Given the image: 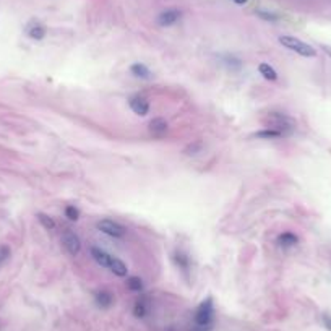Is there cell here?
<instances>
[{
    "mask_svg": "<svg viewBox=\"0 0 331 331\" xmlns=\"http://www.w3.org/2000/svg\"><path fill=\"white\" fill-rule=\"evenodd\" d=\"M148 127H150V133L154 136V138H162V136H166L167 130H169L167 122L162 119V117H156V119H153Z\"/></svg>",
    "mask_w": 331,
    "mask_h": 331,
    "instance_id": "52a82bcc",
    "label": "cell"
},
{
    "mask_svg": "<svg viewBox=\"0 0 331 331\" xmlns=\"http://www.w3.org/2000/svg\"><path fill=\"white\" fill-rule=\"evenodd\" d=\"M323 323H325V327L331 331V317L330 315H323Z\"/></svg>",
    "mask_w": 331,
    "mask_h": 331,
    "instance_id": "d4e9b609",
    "label": "cell"
},
{
    "mask_svg": "<svg viewBox=\"0 0 331 331\" xmlns=\"http://www.w3.org/2000/svg\"><path fill=\"white\" fill-rule=\"evenodd\" d=\"M192 331H211V325H206V327H201V325H197Z\"/></svg>",
    "mask_w": 331,
    "mask_h": 331,
    "instance_id": "cb8c5ba5",
    "label": "cell"
},
{
    "mask_svg": "<svg viewBox=\"0 0 331 331\" xmlns=\"http://www.w3.org/2000/svg\"><path fill=\"white\" fill-rule=\"evenodd\" d=\"M96 227H98L101 232L108 234V236L115 237V239L124 237L127 234V229L122 226V224L112 221V220H101V221H98V224H96Z\"/></svg>",
    "mask_w": 331,
    "mask_h": 331,
    "instance_id": "277c9868",
    "label": "cell"
},
{
    "mask_svg": "<svg viewBox=\"0 0 331 331\" xmlns=\"http://www.w3.org/2000/svg\"><path fill=\"white\" fill-rule=\"evenodd\" d=\"M10 257V250L7 247H0V265H2L5 260Z\"/></svg>",
    "mask_w": 331,
    "mask_h": 331,
    "instance_id": "603a6c76",
    "label": "cell"
},
{
    "mask_svg": "<svg viewBox=\"0 0 331 331\" xmlns=\"http://www.w3.org/2000/svg\"><path fill=\"white\" fill-rule=\"evenodd\" d=\"M94 300H96V305H98V307L109 309L112 302H114V297H112V294L108 291H99V292H96Z\"/></svg>",
    "mask_w": 331,
    "mask_h": 331,
    "instance_id": "30bf717a",
    "label": "cell"
},
{
    "mask_svg": "<svg viewBox=\"0 0 331 331\" xmlns=\"http://www.w3.org/2000/svg\"><path fill=\"white\" fill-rule=\"evenodd\" d=\"M133 315H135L136 318H143L145 315H146V302H145V299H138L135 302Z\"/></svg>",
    "mask_w": 331,
    "mask_h": 331,
    "instance_id": "ffe728a7",
    "label": "cell"
},
{
    "mask_svg": "<svg viewBox=\"0 0 331 331\" xmlns=\"http://www.w3.org/2000/svg\"><path fill=\"white\" fill-rule=\"evenodd\" d=\"M172 258H174L176 265H177V266H179L184 273H187L188 269H190V258H188L187 253L180 252V250H176V252H174V257H172Z\"/></svg>",
    "mask_w": 331,
    "mask_h": 331,
    "instance_id": "7c38bea8",
    "label": "cell"
},
{
    "mask_svg": "<svg viewBox=\"0 0 331 331\" xmlns=\"http://www.w3.org/2000/svg\"><path fill=\"white\" fill-rule=\"evenodd\" d=\"M129 106L130 109L140 117H145L148 112H150V103H148L143 96H132L129 99Z\"/></svg>",
    "mask_w": 331,
    "mask_h": 331,
    "instance_id": "8992f818",
    "label": "cell"
},
{
    "mask_svg": "<svg viewBox=\"0 0 331 331\" xmlns=\"http://www.w3.org/2000/svg\"><path fill=\"white\" fill-rule=\"evenodd\" d=\"M258 72L262 73L266 80H269V81H274V80L278 78L276 70H274L273 67H269L268 64H260V65H258Z\"/></svg>",
    "mask_w": 331,
    "mask_h": 331,
    "instance_id": "2e32d148",
    "label": "cell"
},
{
    "mask_svg": "<svg viewBox=\"0 0 331 331\" xmlns=\"http://www.w3.org/2000/svg\"><path fill=\"white\" fill-rule=\"evenodd\" d=\"M255 136H258V138H263V140H269V138H281L283 133H279L278 130H273V129H265V130L257 132Z\"/></svg>",
    "mask_w": 331,
    "mask_h": 331,
    "instance_id": "ac0fdd59",
    "label": "cell"
},
{
    "mask_svg": "<svg viewBox=\"0 0 331 331\" xmlns=\"http://www.w3.org/2000/svg\"><path fill=\"white\" fill-rule=\"evenodd\" d=\"M62 243L65 247V250H67L72 257H76L81 250V242H80V237L76 236V234L72 231V229H65L64 234H62Z\"/></svg>",
    "mask_w": 331,
    "mask_h": 331,
    "instance_id": "5b68a950",
    "label": "cell"
},
{
    "mask_svg": "<svg viewBox=\"0 0 331 331\" xmlns=\"http://www.w3.org/2000/svg\"><path fill=\"white\" fill-rule=\"evenodd\" d=\"M130 72L133 73L136 78H141V80H150L151 78V72H150V68L146 67V65H143V64H140V62H136V64H133L130 67Z\"/></svg>",
    "mask_w": 331,
    "mask_h": 331,
    "instance_id": "4fadbf2b",
    "label": "cell"
},
{
    "mask_svg": "<svg viewBox=\"0 0 331 331\" xmlns=\"http://www.w3.org/2000/svg\"><path fill=\"white\" fill-rule=\"evenodd\" d=\"M127 286H129L130 291L140 292L141 289H143V281H141V278H138V276H130L127 279Z\"/></svg>",
    "mask_w": 331,
    "mask_h": 331,
    "instance_id": "d6986e66",
    "label": "cell"
},
{
    "mask_svg": "<svg viewBox=\"0 0 331 331\" xmlns=\"http://www.w3.org/2000/svg\"><path fill=\"white\" fill-rule=\"evenodd\" d=\"M279 43H281L284 47L289 49V50H294V52H297L299 55H302V57H315L317 55V50H315L312 45L304 43V41H300L294 36H279Z\"/></svg>",
    "mask_w": 331,
    "mask_h": 331,
    "instance_id": "7a4b0ae2",
    "label": "cell"
},
{
    "mask_svg": "<svg viewBox=\"0 0 331 331\" xmlns=\"http://www.w3.org/2000/svg\"><path fill=\"white\" fill-rule=\"evenodd\" d=\"M265 124L268 125L266 129L278 130L279 133H283V136L291 135L295 130V127H297L292 117H289L287 114H281V112H269L265 117Z\"/></svg>",
    "mask_w": 331,
    "mask_h": 331,
    "instance_id": "6da1fadb",
    "label": "cell"
},
{
    "mask_svg": "<svg viewBox=\"0 0 331 331\" xmlns=\"http://www.w3.org/2000/svg\"><path fill=\"white\" fill-rule=\"evenodd\" d=\"M234 2H236L237 5H243V3L247 2V0H234Z\"/></svg>",
    "mask_w": 331,
    "mask_h": 331,
    "instance_id": "484cf974",
    "label": "cell"
},
{
    "mask_svg": "<svg viewBox=\"0 0 331 331\" xmlns=\"http://www.w3.org/2000/svg\"><path fill=\"white\" fill-rule=\"evenodd\" d=\"M91 257L94 258V262L101 265V266L104 268H109L110 266V262H112V255H109L108 252L101 250L98 247H91Z\"/></svg>",
    "mask_w": 331,
    "mask_h": 331,
    "instance_id": "9c48e42d",
    "label": "cell"
},
{
    "mask_svg": "<svg viewBox=\"0 0 331 331\" xmlns=\"http://www.w3.org/2000/svg\"><path fill=\"white\" fill-rule=\"evenodd\" d=\"M297 242H299V239L292 232H283L281 236L278 237L279 247H283V248H291L294 245H297Z\"/></svg>",
    "mask_w": 331,
    "mask_h": 331,
    "instance_id": "8fae6325",
    "label": "cell"
},
{
    "mask_svg": "<svg viewBox=\"0 0 331 331\" xmlns=\"http://www.w3.org/2000/svg\"><path fill=\"white\" fill-rule=\"evenodd\" d=\"M213 299L208 297L206 300L198 305L197 313H195V323L201 325V327H206V325H211L213 322Z\"/></svg>",
    "mask_w": 331,
    "mask_h": 331,
    "instance_id": "3957f363",
    "label": "cell"
},
{
    "mask_svg": "<svg viewBox=\"0 0 331 331\" xmlns=\"http://www.w3.org/2000/svg\"><path fill=\"white\" fill-rule=\"evenodd\" d=\"M258 17H260V18H263V20H268V22H276V20H278V15L263 12V10H260V12H258Z\"/></svg>",
    "mask_w": 331,
    "mask_h": 331,
    "instance_id": "7402d4cb",
    "label": "cell"
},
{
    "mask_svg": "<svg viewBox=\"0 0 331 331\" xmlns=\"http://www.w3.org/2000/svg\"><path fill=\"white\" fill-rule=\"evenodd\" d=\"M28 34H29V38L41 41V39H44V36H45V28L43 26V24H39V23H33L31 26L28 28Z\"/></svg>",
    "mask_w": 331,
    "mask_h": 331,
    "instance_id": "9a60e30c",
    "label": "cell"
},
{
    "mask_svg": "<svg viewBox=\"0 0 331 331\" xmlns=\"http://www.w3.org/2000/svg\"><path fill=\"white\" fill-rule=\"evenodd\" d=\"M65 216H67L70 221H78V218H80L78 208H75L73 205H68L67 208H65Z\"/></svg>",
    "mask_w": 331,
    "mask_h": 331,
    "instance_id": "44dd1931",
    "label": "cell"
},
{
    "mask_svg": "<svg viewBox=\"0 0 331 331\" xmlns=\"http://www.w3.org/2000/svg\"><path fill=\"white\" fill-rule=\"evenodd\" d=\"M109 269L115 274V276H120V278L127 276V266H125V263L122 262V260H119V258L112 257V262H110Z\"/></svg>",
    "mask_w": 331,
    "mask_h": 331,
    "instance_id": "5bb4252c",
    "label": "cell"
},
{
    "mask_svg": "<svg viewBox=\"0 0 331 331\" xmlns=\"http://www.w3.org/2000/svg\"><path fill=\"white\" fill-rule=\"evenodd\" d=\"M180 18V12L177 8H169V10H164L162 13H159V17H157V23L161 24V26H172L174 23L179 22Z\"/></svg>",
    "mask_w": 331,
    "mask_h": 331,
    "instance_id": "ba28073f",
    "label": "cell"
},
{
    "mask_svg": "<svg viewBox=\"0 0 331 331\" xmlns=\"http://www.w3.org/2000/svg\"><path fill=\"white\" fill-rule=\"evenodd\" d=\"M38 221L41 222V226L47 229V231H54L55 229V221L50 216L44 215V213H38Z\"/></svg>",
    "mask_w": 331,
    "mask_h": 331,
    "instance_id": "e0dca14e",
    "label": "cell"
}]
</instances>
